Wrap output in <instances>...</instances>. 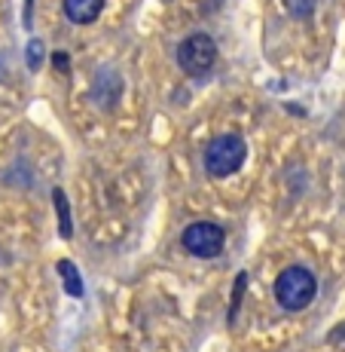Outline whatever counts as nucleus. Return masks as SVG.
Here are the masks:
<instances>
[{
  "mask_svg": "<svg viewBox=\"0 0 345 352\" xmlns=\"http://www.w3.org/2000/svg\"><path fill=\"white\" fill-rule=\"evenodd\" d=\"M58 273L64 276V291L67 294H73V297H83V279H80V273L73 270V263L71 261H58Z\"/></svg>",
  "mask_w": 345,
  "mask_h": 352,
  "instance_id": "obj_7",
  "label": "nucleus"
},
{
  "mask_svg": "<svg viewBox=\"0 0 345 352\" xmlns=\"http://www.w3.org/2000/svg\"><path fill=\"white\" fill-rule=\"evenodd\" d=\"M315 3L318 0H284V6H287V12L294 19H312Z\"/></svg>",
  "mask_w": 345,
  "mask_h": 352,
  "instance_id": "obj_9",
  "label": "nucleus"
},
{
  "mask_svg": "<svg viewBox=\"0 0 345 352\" xmlns=\"http://www.w3.org/2000/svg\"><path fill=\"white\" fill-rule=\"evenodd\" d=\"M119 92H123V80L117 77L113 71H101L98 77H95V101H98L101 107H113L119 98Z\"/></svg>",
  "mask_w": 345,
  "mask_h": 352,
  "instance_id": "obj_5",
  "label": "nucleus"
},
{
  "mask_svg": "<svg viewBox=\"0 0 345 352\" xmlns=\"http://www.w3.org/2000/svg\"><path fill=\"white\" fill-rule=\"evenodd\" d=\"M217 62V43L211 34L195 31L178 43V67L187 77H205Z\"/></svg>",
  "mask_w": 345,
  "mask_h": 352,
  "instance_id": "obj_3",
  "label": "nucleus"
},
{
  "mask_svg": "<svg viewBox=\"0 0 345 352\" xmlns=\"http://www.w3.org/2000/svg\"><path fill=\"white\" fill-rule=\"evenodd\" d=\"M104 10V0H64V16L73 25H92Z\"/></svg>",
  "mask_w": 345,
  "mask_h": 352,
  "instance_id": "obj_6",
  "label": "nucleus"
},
{
  "mask_svg": "<svg viewBox=\"0 0 345 352\" xmlns=\"http://www.w3.org/2000/svg\"><path fill=\"white\" fill-rule=\"evenodd\" d=\"M180 242H184V248L193 257H217L223 252V245H226V233L217 224H211V221H195V224H189L184 230Z\"/></svg>",
  "mask_w": 345,
  "mask_h": 352,
  "instance_id": "obj_4",
  "label": "nucleus"
},
{
  "mask_svg": "<svg viewBox=\"0 0 345 352\" xmlns=\"http://www.w3.org/2000/svg\"><path fill=\"white\" fill-rule=\"evenodd\" d=\"M315 291H318V282L306 267H287V270H281V276L275 279V300H278L281 309H287V313L306 309L309 303L315 300Z\"/></svg>",
  "mask_w": 345,
  "mask_h": 352,
  "instance_id": "obj_1",
  "label": "nucleus"
},
{
  "mask_svg": "<svg viewBox=\"0 0 345 352\" xmlns=\"http://www.w3.org/2000/svg\"><path fill=\"white\" fill-rule=\"evenodd\" d=\"M248 147L239 135H220V138L208 141L205 147V172L211 178H229L245 166Z\"/></svg>",
  "mask_w": 345,
  "mask_h": 352,
  "instance_id": "obj_2",
  "label": "nucleus"
},
{
  "mask_svg": "<svg viewBox=\"0 0 345 352\" xmlns=\"http://www.w3.org/2000/svg\"><path fill=\"white\" fill-rule=\"evenodd\" d=\"M52 62H56L58 71H67V56H64V52H56V56H52Z\"/></svg>",
  "mask_w": 345,
  "mask_h": 352,
  "instance_id": "obj_11",
  "label": "nucleus"
},
{
  "mask_svg": "<svg viewBox=\"0 0 345 352\" xmlns=\"http://www.w3.org/2000/svg\"><path fill=\"white\" fill-rule=\"evenodd\" d=\"M52 199H56V208H58V230L67 239L71 236V208H67V196L62 190H52Z\"/></svg>",
  "mask_w": 345,
  "mask_h": 352,
  "instance_id": "obj_8",
  "label": "nucleus"
},
{
  "mask_svg": "<svg viewBox=\"0 0 345 352\" xmlns=\"http://www.w3.org/2000/svg\"><path fill=\"white\" fill-rule=\"evenodd\" d=\"M43 58H46L43 40H31L28 43V67L31 71H40V67H43Z\"/></svg>",
  "mask_w": 345,
  "mask_h": 352,
  "instance_id": "obj_10",
  "label": "nucleus"
}]
</instances>
